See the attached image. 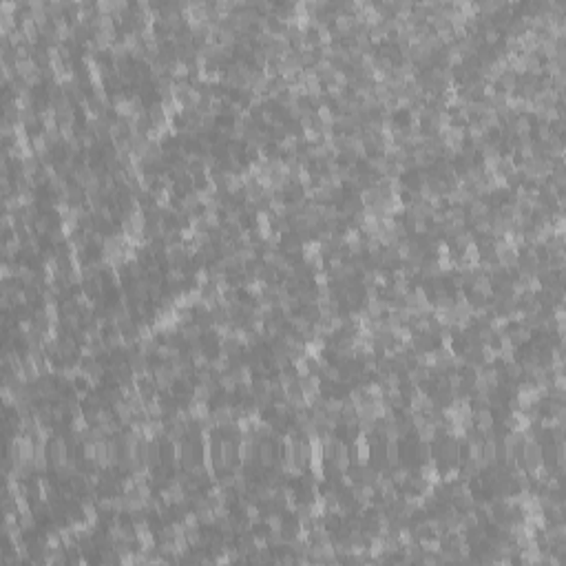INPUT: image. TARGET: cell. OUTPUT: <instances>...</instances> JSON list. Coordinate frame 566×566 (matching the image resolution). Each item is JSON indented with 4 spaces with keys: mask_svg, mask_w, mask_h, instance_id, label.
Masks as SVG:
<instances>
[{
    "mask_svg": "<svg viewBox=\"0 0 566 566\" xmlns=\"http://www.w3.org/2000/svg\"><path fill=\"white\" fill-rule=\"evenodd\" d=\"M522 460H524V469L531 473L533 469H538L540 465H544V451L542 445L538 440H524V447H522Z\"/></svg>",
    "mask_w": 566,
    "mask_h": 566,
    "instance_id": "6da1fadb",
    "label": "cell"
},
{
    "mask_svg": "<svg viewBox=\"0 0 566 566\" xmlns=\"http://www.w3.org/2000/svg\"><path fill=\"white\" fill-rule=\"evenodd\" d=\"M49 460H51V465L56 467H62L69 462V449H66V442L64 438H51V445H49Z\"/></svg>",
    "mask_w": 566,
    "mask_h": 566,
    "instance_id": "7a4b0ae2",
    "label": "cell"
},
{
    "mask_svg": "<svg viewBox=\"0 0 566 566\" xmlns=\"http://www.w3.org/2000/svg\"><path fill=\"white\" fill-rule=\"evenodd\" d=\"M153 381L160 392H170V387H173V383L177 381V374L173 372V367L170 365H157L155 367V374H153Z\"/></svg>",
    "mask_w": 566,
    "mask_h": 566,
    "instance_id": "3957f363",
    "label": "cell"
},
{
    "mask_svg": "<svg viewBox=\"0 0 566 566\" xmlns=\"http://www.w3.org/2000/svg\"><path fill=\"white\" fill-rule=\"evenodd\" d=\"M494 425H496V418L489 407H480V409L473 411V429L482 431V434H491Z\"/></svg>",
    "mask_w": 566,
    "mask_h": 566,
    "instance_id": "277c9868",
    "label": "cell"
},
{
    "mask_svg": "<svg viewBox=\"0 0 566 566\" xmlns=\"http://www.w3.org/2000/svg\"><path fill=\"white\" fill-rule=\"evenodd\" d=\"M235 423V407L230 405H219L212 411V425L215 427H230Z\"/></svg>",
    "mask_w": 566,
    "mask_h": 566,
    "instance_id": "5b68a950",
    "label": "cell"
},
{
    "mask_svg": "<svg viewBox=\"0 0 566 566\" xmlns=\"http://www.w3.org/2000/svg\"><path fill=\"white\" fill-rule=\"evenodd\" d=\"M500 454H502V447H500V442H496V438H489V440L482 442V460L489 467L496 465L498 458H500Z\"/></svg>",
    "mask_w": 566,
    "mask_h": 566,
    "instance_id": "8992f818",
    "label": "cell"
},
{
    "mask_svg": "<svg viewBox=\"0 0 566 566\" xmlns=\"http://www.w3.org/2000/svg\"><path fill=\"white\" fill-rule=\"evenodd\" d=\"M126 365H129V369L133 374H135V379H139V376L146 374V356L142 354V352H131L129 358H126Z\"/></svg>",
    "mask_w": 566,
    "mask_h": 566,
    "instance_id": "52a82bcc",
    "label": "cell"
},
{
    "mask_svg": "<svg viewBox=\"0 0 566 566\" xmlns=\"http://www.w3.org/2000/svg\"><path fill=\"white\" fill-rule=\"evenodd\" d=\"M334 29L341 33V35H348L354 31V16L352 14H343V11H338L336 16H334Z\"/></svg>",
    "mask_w": 566,
    "mask_h": 566,
    "instance_id": "ba28073f",
    "label": "cell"
},
{
    "mask_svg": "<svg viewBox=\"0 0 566 566\" xmlns=\"http://www.w3.org/2000/svg\"><path fill=\"white\" fill-rule=\"evenodd\" d=\"M257 456H259V462L263 467H272L275 465V460H277V456H275V445H272V442H261V445L257 447Z\"/></svg>",
    "mask_w": 566,
    "mask_h": 566,
    "instance_id": "9c48e42d",
    "label": "cell"
},
{
    "mask_svg": "<svg viewBox=\"0 0 566 566\" xmlns=\"http://www.w3.org/2000/svg\"><path fill=\"white\" fill-rule=\"evenodd\" d=\"M14 69H16V76H20L22 80L24 78H29L31 73L38 71V64H35L33 58H27V60H16L14 62Z\"/></svg>",
    "mask_w": 566,
    "mask_h": 566,
    "instance_id": "30bf717a",
    "label": "cell"
},
{
    "mask_svg": "<svg viewBox=\"0 0 566 566\" xmlns=\"http://www.w3.org/2000/svg\"><path fill=\"white\" fill-rule=\"evenodd\" d=\"M489 212H491L489 204H484L482 199H473L471 206H469V219H471V221H478V219L486 217Z\"/></svg>",
    "mask_w": 566,
    "mask_h": 566,
    "instance_id": "8fae6325",
    "label": "cell"
},
{
    "mask_svg": "<svg viewBox=\"0 0 566 566\" xmlns=\"http://www.w3.org/2000/svg\"><path fill=\"white\" fill-rule=\"evenodd\" d=\"M498 82H500V87H502V93H507V95H513V91L518 89V78H515V73H511V71H504L500 78H498Z\"/></svg>",
    "mask_w": 566,
    "mask_h": 566,
    "instance_id": "7c38bea8",
    "label": "cell"
},
{
    "mask_svg": "<svg viewBox=\"0 0 566 566\" xmlns=\"http://www.w3.org/2000/svg\"><path fill=\"white\" fill-rule=\"evenodd\" d=\"M369 164V168L372 170H376V173L381 175V177H387V173H389V166H392V162L387 160V157H383V155H374L372 160L367 162Z\"/></svg>",
    "mask_w": 566,
    "mask_h": 566,
    "instance_id": "4fadbf2b",
    "label": "cell"
},
{
    "mask_svg": "<svg viewBox=\"0 0 566 566\" xmlns=\"http://www.w3.org/2000/svg\"><path fill=\"white\" fill-rule=\"evenodd\" d=\"M398 460H400L398 440H387V447H385V462H387V467H396Z\"/></svg>",
    "mask_w": 566,
    "mask_h": 566,
    "instance_id": "5bb4252c",
    "label": "cell"
},
{
    "mask_svg": "<svg viewBox=\"0 0 566 566\" xmlns=\"http://www.w3.org/2000/svg\"><path fill=\"white\" fill-rule=\"evenodd\" d=\"M531 336H533V332L529 330L526 325H520V327H515V330L509 334V338H511V343H513V345H522V343H529V341H531Z\"/></svg>",
    "mask_w": 566,
    "mask_h": 566,
    "instance_id": "9a60e30c",
    "label": "cell"
},
{
    "mask_svg": "<svg viewBox=\"0 0 566 566\" xmlns=\"http://www.w3.org/2000/svg\"><path fill=\"white\" fill-rule=\"evenodd\" d=\"M199 206V199H197V193H186L181 195L179 199V212H193L195 208Z\"/></svg>",
    "mask_w": 566,
    "mask_h": 566,
    "instance_id": "2e32d148",
    "label": "cell"
},
{
    "mask_svg": "<svg viewBox=\"0 0 566 566\" xmlns=\"http://www.w3.org/2000/svg\"><path fill=\"white\" fill-rule=\"evenodd\" d=\"M181 336H184L186 341H191V343H197L199 336H202V325L199 323H188L181 327Z\"/></svg>",
    "mask_w": 566,
    "mask_h": 566,
    "instance_id": "e0dca14e",
    "label": "cell"
},
{
    "mask_svg": "<svg viewBox=\"0 0 566 566\" xmlns=\"http://www.w3.org/2000/svg\"><path fill=\"white\" fill-rule=\"evenodd\" d=\"M219 385H221L223 389H226V394H233L235 389H237V385H239V383L235 381V376L233 374H219Z\"/></svg>",
    "mask_w": 566,
    "mask_h": 566,
    "instance_id": "ac0fdd59",
    "label": "cell"
},
{
    "mask_svg": "<svg viewBox=\"0 0 566 566\" xmlns=\"http://www.w3.org/2000/svg\"><path fill=\"white\" fill-rule=\"evenodd\" d=\"M473 230H476L480 237H486L491 233V219L482 217V219H478V221H473Z\"/></svg>",
    "mask_w": 566,
    "mask_h": 566,
    "instance_id": "d6986e66",
    "label": "cell"
},
{
    "mask_svg": "<svg viewBox=\"0 0 566 566\" xmlns=\"http://www.w3.org/2000/svg\"><path fill=\"white\" fill-rule=\"evenodd\" d=\"M266 524H268V529H270V531H281L283 529V515H279V513H270L266 518Z\"/></svg>",
    "mask_w": 566,
    "mask_h": 566,
    "instance_id": "ffe728a7",
    "label": "cell"
},
{
    "mask_svg": "<svg viewBox=\"0 0 566 566\" xmlns=\"http://www.w3.org/2000/svg\"><path fill=\"white\" fill-rule=\"evenodd\" d=\"M18 277H20V281H22L24 285H33V281H35V272L29 270L27 266H20V268H18Z\"/></svg>",
    "mask_w": 566,
    "mask_h": 566,
    "instance_id": "44dd1931",
    "label": "cell"
},
{
    "mask_svg": "<svg viewBox=\"0 0 566 566\" xmlns=\"http://www.w3.org/2000/svg\"><path fill=\"white\" fill-rule=\"evenodd\" d=\"M538 135H540V142H544V144H549L553 137H555V133H553V129H551V124H540L538 126Z\"/></svg>",
    "mask_w": 566,
    "mask_h": 566,
    "instance_id": "7402d4cb",
    "label": "cell"
},
{
    "mask_svg": "<svg viewBox=\"0 0 566 566\" xmlns=\"http://www.w3.org/2000/svg\"><path fill=\"white\" fill-rule=\"evenodd\" d=\"M111 53H113V58H115V60H122V58H126V53H129V49H126V45H124V42H122V38H120V40H115L113 45H111Z\"/></svg>",
    "mask_w": 566,
    "mask_h": 566,
    "instance_id": "603a6c76",
    "label": "cell"
},
{
    "mask_svg": "<svg viewBox=\"0 0 566 566\" xmlns=\"http://www.w3.org/2000/svg\"><path fill=\"white\" fill-rule=\"evenodd\" d=\"M409 478H411V471L409 469H396L392 473V480H394V484H407L409 482Z\"/></svg>",
    "mask_w": 566,
    "mask_h": 566,
    "instance_id": "cb8c5ba5",
    "label": "cell"
},
{
    "mask_svg": "<svg viewBox=\"0 0 566 566\" xmlns=\"http://www.w3.org/2000/svg\"><path fill=\"white\" fill-rule=\"evenodd\" d=\"M186 279V272L181 270L179 266H170V270H168V281L170 283H179V281H184Z\"/></svg>",
    "mask_w": 566,
    "mask_h": 566,
    "instance_id": "d4e9b609",
    "label": "cell"
},
{
    "mask_svg": "<svg viewBox=\"0 0 566 566\" xmlns=\"http://www.w3.org/2000/svg\"><path fill=\"white\" fill-rule=\"evenodd\" d=\"M522 374H524V369H522V365H518L515 361H513V363H507V376H509L511 381H518Z\"/></svg>",
    "mask_w": 566,
    "mask_h": 566,
    "instance_id": "484cf974",
    "label": "cell"
},
{
    "mask_svg": "<svg viewBox=\"0 0 566 566\" xmlns=\"http://www.w3.org/2000/svg\"><path fill=\"white\" fill-rule=\"evenodd\" d=\"M33 228H35V233H38V235H47L49 230H51V228H49V217H47V215L38 217V219L33 221Z\"/></svg>",
    "mask_w": 566,
    "mask_h": 566,
    "instance_id": "4316f807",
    "label": "cell"
},
{
    "mask_svg": "<svg viewBox=\"0 0 566 566\" xmlns=\"http://www.w3.org/2000/svg\"><path fill=\"white\" fill-rule=\"evenodd\" d=\"M283 248H285V252H299L301 241L296 237H288V239H283Z\"/></svg>",
    "mask_w": 566,
    "mask_h": 566,
    "instance_id": "83f0119b",
    "label": "cell"
},
{
    "mask_svg": "<svg viewBox=\"0 0 566 566\" xmlns=\"http://www.w3.org/2000/svg\"><path fill=\"white\" fill-rule=\"evenodd\" d=\"M482 35H484L482 40H484V42H489V45H496V42L500 40V31H498L496 27H494V29H486V31H484Z\"/></svg>",
    "mask_w": 566,
    "mask_h": 566,
    "instance_id": "f1b7e54d",
    "label": "cell"
},
{
    "mask_svg": "<svg viewBox=\"0 0 566 566\" xmlns=\"http://www.w3.org/2000/svg\"><path fill=\"white\" fill-rule=\"evenodd\" d=\"M14 58H16V60H27V58H29V49L24 47V45L16 47V49H14Z\"/></svg>",
    "mask_w": 566,
    "mask_h": 566,
    "instance_id": "f546056e",
    "label": "cell"
},
{
    "mask_svg": "<svg viewBox=\"0 0 566 566\" xmlns=\"http://www.w3.org/2000/svg\"><path fill=\"white\" fill-rule=\"evenodd\" d=\"M80 142H82V146H89V148H91L93 142H95V135H93V133H89V131H84L80 135Z\"/></svg>",
    "mask_w": 566,
    "mask_h": 566,
    "instance_id": "4dcf8cb0",
    "label": "cell"
},
{
    "mask_svg": "<svg viewBox=\"0 0 566 566\" xmlns=\"http://www.w3.org/2000/svg\"><path fill=\"white\" fill-rule=\"evenodd\" d=\"M325 376H327L330 381H336V383H338V381H341V369H338V367H327V369H325Z\"/></svg>",
    "mask_w": 566,
    "mask_h": 566,
    "instance_id": "1f68e13d",
    "label": "cell"
}]
</instances>
